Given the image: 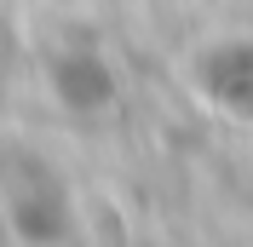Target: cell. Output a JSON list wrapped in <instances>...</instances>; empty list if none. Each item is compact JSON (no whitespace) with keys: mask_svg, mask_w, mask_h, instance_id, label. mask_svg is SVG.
<instances>
[{"mask_svg":"<svg viewBox=\"0 0 253 247\" xmlns=\"http://www.w3.org/2000/svg\"><path fill=\"white\" fill-rule=\"evenodd\" d=\"M196 86L224 121L253 126V35H219L196 63Z\"/></svg>","mask_w":253,"mask_h":247,"instance_id":"6da1fadb","label":"cell"}]
</instances>
